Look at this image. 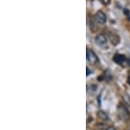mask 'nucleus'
Returning a JSON list of instances; mask_svg holds the SVG:
<instances>
[{
  "label": "nucleus",
  "instance_id": "20e7f679",
  "mask_svg": "<svg viewBox=\"0 0 130 130\" xmlns=\"http://www.w3.org/2000/svg\"><path fill=\"white\" fill-rule=\"evenodd\" d=\"M95 40L97 45H105L107 43V41H108V37H107V35H105L104 33H100V34L95 36Z\"/></svg>",
  "mask_w": 130,
  "mask_h": 130
},
{
  "label": "nucleus",
  "instance_id": "7ed1b4c3",
  "mask_svg": "<svg viewBox=\"0 0 130 130\" xmlns=\"http://www.w3.org/2000/svg\"><path fill=\"white\" fill-rule=\"evenodd\" d=\"M95 19L99 24H105L107 21V16L104 12H102V10H99L95 14Z\"/></svg>",
  "mask_w": 130,
  "mask_h": 130
},
{
  "label": "nucleus",
  "instance_id": "39448f33",
  "mask_svg": "<svg viewBox=\"0 0 130 130\" xmlns=\"http://www.w3.org/2000/svg\"><path fill=\"white\" fill-rule=\"evenodd\" d=\"M126 60H127V58L124 55H122V54H120V53H116L115 55L114 56V61L115 63H117V64L119 65H121L123 64Z\"/></svg>",
  "mask_w": 130,
  "mask_h": 130
},
{
  "label": "nucleus",
  "instance_id": "423d86ee",
  "mask_svg": "<svg viewBox=\"0 0 130 130\" xmlns=\"http://www.w3.org/2000/svg\"><path fill=\"white\" fill-rule=\"evenodd\" d=\"M98 117H99L101 120L103 121H108V114H107L105 112L102 111V110H100L99 112H98Z\"/></svg>",
  "mask_w": 130,
  "mask_h": 130
},
{
  "label": "nucleus",
  "instance_id": "0eeeda50",
  "mask_svg": "<svg viewBox=\"0 0 130 130\" xmlns=\"http://www.w3.org/2000/svg\"><path fill=\"white\" fill-rule=\"evenodd\" d=\"M101 2H102V4H103L104 5H109L110 3V0H100Z\"/></svg>",
  "mask_w": 130,
  "mask_h": 130
},
{
  "label": "nucleus",
  "instance_id": "9b49d317",
  "mask_svg": "<svg viewBox=\"0 0 130 130\" xmlns=\"http://www.w3.org/2000/svg\"><path fill=\"white\" fill-rule=\"evenodd\" d=\"M127 83L130 85V73H129V75H128V77H127Z\"/></svg>",
  "mask_w": 130,
  "mask_h": 130
},
{
  "label": "nucleus",
  "instance_id": "1a4fd4ad",
  "mask_svg": "<svg viewBox=\"0 0 130 130\" xmlns=\"http://www.w3.org/2000/svg\"><path fill=\"white\" fill-rule=\"evenodd\" d=\"M86 70H87V76H89V75L90 74V73H91V72H90V70H89V67L86 68Z\"/></svg>",
  "mask_w": 130,
  "mask_h": 130
},
{
  "label": "nucleus",
  "instance_id": "f03ea898",
  "mask_svg": "<svg viewBox=\"0 0 130 130\" xmlns=\"http://www.w3.org/2000/svg\"><path fill=\"white\" fill-rule=\"evenodd\" d=\"M86 56H87V60L89 61V64L91 65H95L99 62V58H98L97 55L92 50L90 49H87V53H86Z\"/></svg>",
  "mask_w": 130,
  "mask_h": 130
},
{
  "label": "nucleus",
  "instance_id": "9d476101",
  "mask_svg": "<svg viewBox=\"0 0 130 130\" xmlns=\"http://www.w3.org/2000/svg\"><path fill=\"white\" fill-rule=\"evenodd\" d=\"M106 130H116V129H115L114 127H108Z\"/></svg>",
  "mask_w": 130,
  "mask_h": 130
},
{
  "label": "nucleus",
  "instance_id": "f257e3e1",
  "mask_svg": "<svg viewBox=\"0 0 130 130\" xmlns=\"http://www.w3.org/2000/svg\"><path fill=\"white\" fill-rule=\"evenodd\" d=\"M118 115H119V118L122 121H127L129 118V113L124 105L121 104L118 107Z\"/></svg>",
  "mask_w": 130,
  "mask_h": 130
},
{
  "label": "nucleus",
  "instance_id": "6e6552de",
  "mask_svg": "<svg viewBox=\"0 0 130 130\" xmlns=\"http://www.w3.org/2000/svg\"><path fill=\"white\" fill-rule=\"evenodd\" d=\"M124 14L125 15H127V16H130V12H129V10H127V9H124Z\"/></svg>",
  "mask_w": 130,
  "mask_h": 130
},
{
  "label": "nucleus",
  "instance_id": "f8f14e48",
  "mask_svg": "<svg viewBox=\"0 0 130 130\" xmlns=\"http://www.w3.org/2000/svg\"><path fill=\"white\" fill-rule=\"evenodd\" d=\"M128 20H130V16L128 17Z\"/></svg>",
  "mask_w": 130,
  "mask_h": 130
}]
</instances>
